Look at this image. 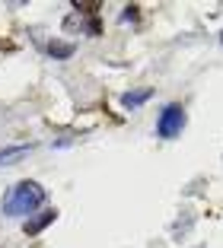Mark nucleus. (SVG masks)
<instances>
[{
	"label": "nucleus",
	"mask_w": 223,
	"mask_h": 248,
	"mask_svg": "<svg viewBox=\"0 0 223 248\" xmlns=\"http://www.w3.org/2000/svg\"><path fill=\"white\" fill-rule=\"evenodd\" d=\"M51 54H54V58H70L73 48H70V45H58V42H51Z\"/></svg>",
	"instance_id": "nucleus-5"
},
{
	"label": "nucleus",
	"mask_w": 223,
	"mask_h": 248,
	"mask_svg": "<svg viewBox=\"0 0 223 248\" xmlns=\"http://www.w3.org/2000/svg\"><path fill=\"white\" fill-rule=\"evenodd\" d=\"M22 153H26V146H13V150H7V153H0V166L10 162V159H16V156H22Z\"/></svg>",
	"instance_id": "nucleus-6"
},
{
	"label": "nucleus",
	"mask_w": 223,
	"mask_h": 248,
	"mask_svg": "<svg viewBox=\"0 0 223 248\" xmlns=\"http://www.w3.org/2000/svg\"><path fill=\"white\" fill-rule=\"evenodd\" d=\"M150 99V89H137V93H124V108H137V105H144Z\"/></svg>",
	"instance_id": "nucleus-3"
},
{
	"label": "nucleus",
	"mask_w": 223,
	"mask_h": 248,
	"mask_svg": "<svg viewBox=\"0 0 223 248\" xmlns=\"http://www.w3.org/2000/svg\"><path fill=\"white\" fill-rule=\"evenodd\" d=\"M182 127H185V108H182L179 102H169L163 111H159V121H156V134L166 140H172L182 134Z\"/></svg>",
	"instance_id": "nucleus-2"
},
{
	"label": "nucleus",
	"mask_w": 223,
	"mask_h": 248,
	"mask_svg": "<svg viewBox=\"0 0 223 248\" xmlns=\"http://www.w3.org/2000/svg\"><path fill=\"white\" fill-rule=\"evenodd\" d=\"M51 219H54V210H48V213H42V217H38V219H32V223H26V232H29V235H35V232H42V229H45V226H48Z\"/></svg>",
	"instance_id": "nucleus-4"
},
{
	"label": "nucleus",
	"mask_w": 223,
	"mask_h": 248,
	"mask_svg": "<svg viewBox=\"0 0 223 248\" xmlns=\"http://www.w3.org/2000/svg\"><path fill=\"white\" fill-rule=\"evenodd\" d=\"M42 204H45V188L42 185L38 182H19L3 197V213H7V217H29V213Z\"/></svg>",
	"instance_id": "nucleus-1"
}]
</instances>
